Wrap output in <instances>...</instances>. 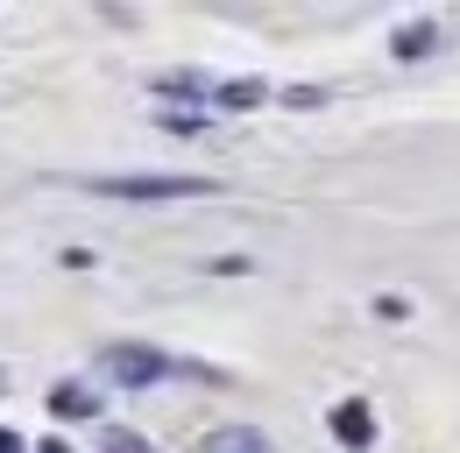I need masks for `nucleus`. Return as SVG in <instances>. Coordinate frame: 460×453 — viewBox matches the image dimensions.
<instances>
[{"label":"nucleus","instance_id":"4","mask_svg":"<svg viewBox=\"0 0 460 453\" xmlns=\"http://www.w3.org/2000/svg\"><path fill=\"white\" fill-rule=\"evenodd\" d=\"M206 453H270V440L255 425H220V432H206Z\"/></svg>","mask_w":460,"mask_h":453},{"label":"nucleus","instance_id":"1","mask_svg":"<svg viewBox=\"0 0 460 453\" xmlns=\"http://www.w3.org/2000/svg\"><path fill=\"white\" fill-rule=\"evenodd\" d=\"M100 199H135V206H164V199H206L213 177H93Z\"/></svg>","mask_w":460,"mask_h":453},{"label":"nucleus","instance_id":"6","mask_svg":"<svg viewBox=\"0 0 460 453\" xmlns=\"http://www.w3.org/2000/svg\"><path fill=\"white\" fill-rule=\"evenodd\" d=\"M432 43H439V29H432V22H411V29H397V43H390V50L411 64V57H425Z\"/></svg>","mask_w":460,"mask_h":453},{"label":"nucleus","instance_id":"10","mask_svg":"<svg viewBox=\"0 0 460 453\" xmlns=\"http://www.w3.org/2000/svg\"><path fill=\"white\" fill-rule=\"evenodd\" d=\"M164 128H171V135H199L206 120H199V113H164Z\"/></svg>","mask_w":460,"mask_h":453},{"label":"nucleus","instance_id":"12","mask_svg":"<svg viewBox=\"0 0 460 453\" xmlns=\"http://www.w3.org/2000/svg\"><path fill=\"white\" fill-rule=\"evenodd\" d=\"M0 390H7V369H0Z\"/></svg>","mask_w":460,"mask_h":453},{"label":"nucleus","instance_id":"2","mask_svg":"<svg viewBox=\"0 0 460 453\" xmlns=\"http://www.w3.org/2000/svg\"><path fill=\"white\" fill-rule=\"evenodd\" d=\"M100 376L120 383V390H149V383L177 376V361H171V354H156V347H107V354H100Z\"/></svg>","mask_w":460,"mask_h":453},{"label":"nucleus","instance_id":"8","mask_svg":"<svg viewBox=\"0 0 460 453\" xmlns=\"http://www.w3.org/2000/svg\"><path fill=\"white\" fill-rule=\"evenodd\" d=\"M156 85H164V93H184V100H191V93H206V78H199V71H164Z\"/></svg>","mask_w":460,"mask_h":453},{"label":"nucleus","instance_id":"7","mask_svg":"<svg viewBox=\"0 0 460 453\" xmlns=\"http://www.w3.org/2000/svg\"><path fill=\"white\" fill-rule=\"evenodd\" d=\"M262 100H270V93H262V78H234V85H220V107H262Z\"/></svg>","mask_w":460,"mask_h":453},{"label":"nucleus","instance_id":"5","mask_svg":"<svg viewBox=\"0 0 460 453\" xmlns=\"http://www.w3.org/2000/svg\"><path fill=\"white\" fill-rule=\"evenodd\" d=\"M50 411H58V418H100V396L78 390V383H58V390H50Z\"/></svg>","mask_w":460,"mask_h":453},{"label":"nucleus","instance_id":"9","mask_svg":"<svg viewBox=\"0 0 460 453\" xmlns=\"http://www.w3.org/2000/svg\"><path fill=\"white\" fill-rule=\"evenodd\" d=\"M107 453H149V440L142 432H107Z\"/></svg>","mask_w":460,"mask_h":453},{"label":"nucleus","instance_id":"3","mask_svg":"<svg viewBox=\"0 0 460 453\" xmlns=\"http://www.w3.org/2000/svg\"><path fill=\"white\" fill-rule=\"evenodd\" d=\"M333 440H341V447H376V411H368V404H361V396H347V404H333Z\"/></svg>","mask_w":460,"mask_h":453},{"label":"nucleus","instance_id":"11","mask_svg":"<svg viewBox=\"0 0 460 453\" xmlns=\"http://www.w3.org/2000/svg\"><path fill=\"white\" fill-rule=\"evenodd\" d=\"M0 453H29V447H22V432H7V425H0Z\"/></svg>","mask_w":460,"mask_h":453}]
</instances>
